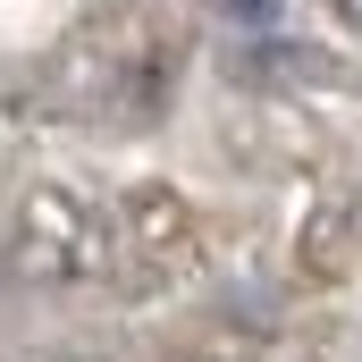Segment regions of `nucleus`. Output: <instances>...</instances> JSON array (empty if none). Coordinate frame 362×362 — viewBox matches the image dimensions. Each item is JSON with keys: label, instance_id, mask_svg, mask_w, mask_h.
Wrapping results in <instances>:
<instances>
[{"label": "nucleus", "instance_id": "obj_1", "mask_svg": "<svg viewBox=\"0 0 362 362\" xmlns=\"http://www.w3.org/2000/svg\"><path fill=\"white\" fill-rule=\"evenodd\" d=\"M286 0H228V17H245V25H270Z\"/></svg>", "mask_w": 362, "mask_h": 362}, {"label": "nucleus", "instance_id": "obj_2", "mask_svg": "<svg viewBox=\"0 0 362 362\" xmlns=\"http://www.w3.org/2000/svg\"><path fill=\"white\" fill-rule=\"evenodd\" d=\"M337 8H346V17H354V25H362V0H337Z\"/></svg>", "mask_w": 362, "mask_h": 362}]
</instances>
